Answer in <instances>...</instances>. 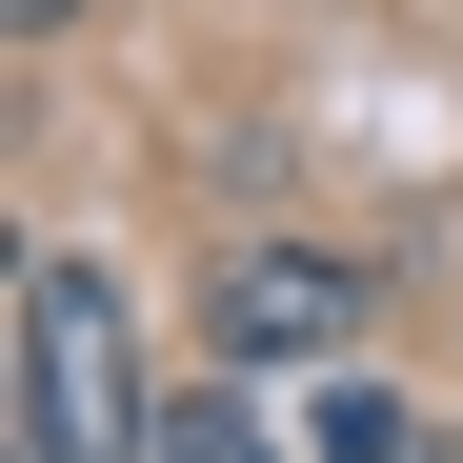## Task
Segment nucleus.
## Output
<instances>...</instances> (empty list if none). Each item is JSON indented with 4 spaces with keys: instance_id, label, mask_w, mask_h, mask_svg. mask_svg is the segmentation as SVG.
<instances>
[{
    "instance_id": "2",
    "label": "nucleus",
    "mask_w": 463,
    "mask_h": 463,
    "mask_svg": "<svg viewBox=\"0 0 463 463\" xmlns=\"http://www.w3.org/2000/svg\"><path fill=\"white\" fill-rule=\"evenodd\" d=\"M363 343V282L323 242H262V262H222V363H343Z\"/></svg>"
},
{
    "instance_id": "1",
    "label": "nucleus",
    "mask_w": 463,
    "mask_h": 463,
    "mask_svg": "<svg viewBox=\"0 0 463 463\" xmlns=\"http://www.w3.org/2000/svg\"><path fill=\"white\" fill-rule=\"evenodd\" d=\"M162 403H141V343H121V282L101 262H41L21 282V463H141Z\"/></svg>"
},
{
    "instance_id": "3",
    "label": "nucleus",
    "mask_w": 463,
    "mask_h": 463,
    "mask_svg": "<svg viewBox=\"0 0 463 463\" xmlns=\"http://www.w3.org/2000/svg\"><path fill=\"white\" fill-rule=\"evenodd\" d=\"M302 463H443V423L383 403V383H323V403H302Z\"/></svg>"
},
{
    "instance_id": "4",
    "label": "nucleus",
    "mask_w": 463,
    "mask_h": 463,
    "mask_svg": "<svg viewBox=\"0 0 463 463\" xmlns=\"http://www.w3.org/2000/svg\"><path fill=\"white\" fill-rule=\"evenodd\" d=\"M141 463H262V443H242V403H162V443H141Z\"/></svg>"
},
{
    "instance_id": "5",
    "label": "nucleus",
    "mask_w": 463,
    "mask_h": 463,
    "mask_svg": "<svg viewBox=\"0 0 463 463\" xmlns=\"http://www.w3.org/2000/svg\"><path fill=\"white\" fill-rule=\"evenodd\" d=\"M21 21H81V0H21Z\"/></svg>"
}]
</instances>
